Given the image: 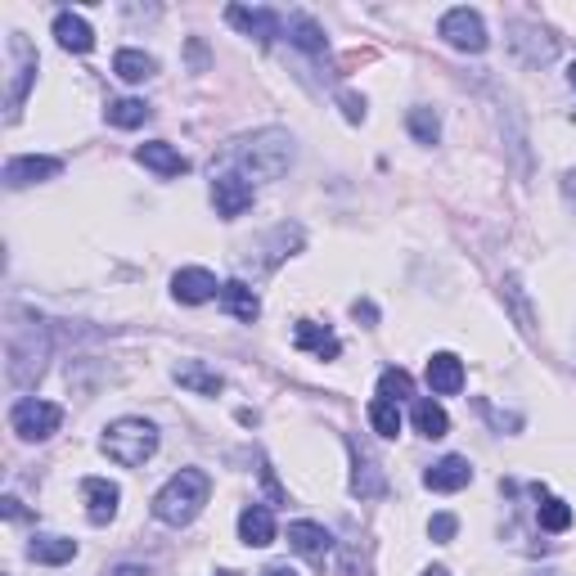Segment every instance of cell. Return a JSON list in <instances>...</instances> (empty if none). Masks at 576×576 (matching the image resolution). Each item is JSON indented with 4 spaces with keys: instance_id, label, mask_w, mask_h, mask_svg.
Returning <instances> with one entry per match:
<instances>
[{
    "instance_id": "cell-1",
    "label": "cell",
    "mask_w": 576,
    "mask_h": 576,
    "mask_svg": "<svg viewBox=\"0 0 576 576\" xmlns=\"http://www.w3.org/2000/svg\"><path fill=\"white\" fill-rule=\"evenodd\" d=\"M288 167H293V135L279 131V126L239 135L212 158V176L216 171H234V176L252 180V185L257 180H279Z\"/></svg>"
},
{
    "instance_id": "cell-2",
    "label": "cell",
    "mask_w": 576,
    "mask_h": 576,
    "mask_svg": "<svg viewBox=\"0 0 576 576\" xmlns=\"http://www.w3.org/2000/svg\"><path fill=\"white\" fill-rule=\"evenodd\" d=\"M5 360H9V383L14 387H32L45 374L50 360V329L36 315H23L9 324V342H5Z\"/></svg>"
},
{
    "instance_id": "cell-3",
    "label": "cell",
    "mask_w": 576,
    "mask_h": 576,
    "mask_svg": "<svg viewBox=\"0 0 576 576\" xmlns=\"http://www.w3.org/2000/svg\"><path fill=\"white\" fill-rule=\"evenodd\" d=\"M207 495H212V477L203 468H180L158 495H153V518L167 527H189L203 513Z\"/></svg>"
},
{
    "instance_id": "cell-4",
    "label": "cell",
    "mask_w": 576,
    "mask_h": 576,
    "mask_svg": "<svg viewBox=\"0 0 576 576\" xmlns=\"http://www.w3.org/2000/svg\"><path fill=\"white\" fill-rule=\"evenodd\" d=\"M153 450H158V428H153L149 419H113L104 428V455L113 459V464L122 468H140L144 459H153Z\"/></svg>"
},
{
    "instance_id": "cell-5",
    "label": "cell",
    "mask_w": 576,
    "mask_h": 576,
    "mask_svg": "<svg viewBox=\"0 0 576 576\" xmlns=\"http://www.w3.org/2000/svg\"><path fill=\"white\" fill-rule=\"evenodd\" d=\"M63 423V410L54 401H41V396H23V401L9 410V428L18 432L23 441H45L54 437Z\"/></svg>"
},
{
    "instance_id": "cell-6",
    "label": "cell",
    "mask_w": 576,
    "mask_h": 576,
    "mask_svg": "<svg viewBox=\"0 0 576 576\" xmlns=\"http://www.w3.org/2000/svg\"><path fill=\"white\" fill-rule=\"evenodd\" d=\"M437 32H441V41L455 45V50H464V54H482L486 45H491L482 14H477V9H468V5L446 9V14H441V23H437Z\"/></svg>"
},
{
    "instance_id": "cell-7",
    "label": "cell",
    "mask_w": 576,
    "mask_h": 576,
    "mask_svg": "<svg viewBox=\"0 0 576 576\" xmlns=\"http://www.w3.org/2000/svg\"><path fill=\"white\" fill-rule=\"evenodd\" d=\"M9 59H14V77H9V95H5V117L14 122L18 117V108H23V99H27V90H32V81H36V50H32V41H27L23 32H9Z\"/></svg>"
},
{
    "instance_id": "cell-8",
    "label": "cell",
    "mask_w": 576,
    "mask_h": 576,
    "mask_svg": "<svg viewBox=\"0 0 576 576\" xmlns=\"http://www.w3.org/2000/svg\"><path fill=\"white\" fill-rule=\"evenodd\" d=\"M59 171H63V162L50 158V153H23V158L5 162V185L27 189V185H41V180H54Z\"/></svg>"
},
{
    "instance_id": "cell-9",
    "label": "cell",
    "mask_w": 576,
    "mask_h": 576,
    "mask_svg": "<svg viewBox=\"0 0 576 576\" xmlns=\"http://www.w3.org/2000/svg\"><path fill=\"white\" fill-rule=\"evenodd\" d=\"M212 203H216V212H221L225 221L243 216L252 207V180L234 176V171H216L212 176Z\"/></svg>"
},
{
    "instance_id": "cell-10",
    "label": "cell",
    "mask_w": 576,
    "mask_h": 576,
    "mask_svg": "<svg viewBox=\"0 0 576 576\" xmlns=\"http://www.w3.org/2000/svg\"><path fill=\"white\" fill-rule=\"evenodd\" d=\"M225 23L239 27L243 36H257L261 45H270L279 32H284V18L275 9H248V5H230L225 9Z\"/></svg>"
},
{
    "instance_id": "cell-11",
    "label": "cell",
    "mask_w": 576,
    "mask_h": 576,
    "mask_svg": "<svg viewBox=\"0 0 576 576\" xmlns=\"http://www.w3.org/2000/svg\"><path fill=\"white\" fill-rule=\"evenodd\" d=\"M216 293H221V284H216V275L203 266H185L171 275V297L185 306H203V302H212Z\"/></svg>"
},
{
    "instance_id": "cell-12",
    "label": "cell",
    "mask_w": 576,
    "mask_h": 576,
    "mask_svg": "<svg viewBox=\"0 0 576 576\" xmlns=\"http://www.w3.org/2000/svg\"><path fill=\"white\" fill-rule=\"evenodd\" d=\"M351 491H356L360 500H378V495L387 491V473L378 468V459L369 455L360 441H351Z\"/></svg>"
},
{
    "instance_id": "cell-13",
    "label": "cell",
    "mask_w": 576,
    "mask_h": 576,
    "mask_svg": "<svg viewBox=\"0 0 576 576\" xmlns=\"http://www.w3.org/2000/svg\"><path fill=\"white\" fill-rule=\"evenodd\" d=\"M509 32H513L509 45L522 54V63H531V68H536V63H549V59L558 54V41L545 32V27H536V23H513Z\"/></svg>"
},
{
    "instance_id": "cell-14",
    "label": "cell",
    "mask_w": 576,
    "mask_h": 576,
    "mask_svg": "<svg viewBox=\"0 0 576 576\" xmlns=\"http://www.w3.org/2000/svg\"><path fill=\"white\" fill-rule=\"evenodd\" d=\"M135 162H140V167H149L153 176H162V180L185 176V171H189L185 153H180L176 144H167V140H149V144H140V149H135Z\"/></svg>"
},
{
    "instance_id": "cell-15",
    "label": "cell",
    "mask_w": 576,
    "mask_h": 576,
    "mask_svg": "<svg viewBox=\"0 0 576 576\" xmlns=\"http://www.w3.org/2000/svg\"><path fill=\"white\" fill-rule=\"evenodd\" d=\"M81 495H86V518L95 522V527H104V522L117 518V500H122L117 482H108V477H86V482H81Z\"/></svg>"
},
{
    "instance_id": "cell-16",
    "label": "cell",
    "mask_w": 576,
    "mask_h": 576,
    "mask_svg": "<svg viewBox=\"0 0 576 576\" xmlns=\"http://www.w3.org/2000/svg\"><path fill=\"white\" fill-rule=\"evenodd\" d=\"M468 482H473V464H468L464 455H446L423 473V486H428V491H464Z\"/></svg>"
},
{
    "instance_id": "cell-17",
    "label": "cell",
    "mask_w": 576,
    "mask_h": 576,
    "mask_svg": "<svg viewBox=\"0 0 576 576\" xmlns=\"http://www.w3.org/2000/svg\"><path fill=\"white\" fill-rule=\"evenodd\" d=\"M288 545H293L302 558H311V563H324L333 549V536L320 527V522H288Z\"/></svg>"
},
{
    "instance_id": "cell-18",
    "label": "cell",
    "mask_w": 576,
    "mask_h": 576,
    "mask_svg": "<svg viewBox=\"0 0 576 576\" xmlns=\"http://www.w3.org/2000/svg\"><path fill=\"white\" fill-rule=\"evenodd\" d=\"M293 347H297V351H311V356H320V360H338L342 342H338V333L324 329V324L297 320V329H293Z\"/></svg>"
},
{
    "instance_id": "cell-19",
    "label": "cell",
    "mask_w": 576,
    "mask_h": 576,
    "mask_svg": "<svg viewBox=\"0 0 576 576\" xmlns=\"http://www.w3.org/2000/svg\"><path fill=\"white\" fill-rule=\"evenodd\" d=\"M239 540L252 549L275 545V513H270L266 504H248V509L239 513Z\"/></svg>"
},
{
    "instance_id": "cell-20",
    "label": "cell",
    "mask_w": 576,
    "mask_h": 576,
    "mask_svg": "<svg viewBox=\"0 0 576 576\" xmlns=\"http://www.w3.org/2000/svg\"><path fill=\"white\" fill-rule=\"evenodd\" d=\"M171 378H176L180 387H189V392H198V396H221L225 392V378L216 374V369H207L203 360H180V365L171 369Z\"/></svg>"
},
{
    "instance_id": "cell-21",
    "label": "cell",
    "mask_w": 576,
    "mask_h": 576,
    "mask_svg": "<svg viewBox=\"0 0 576 576\" xmlns=\"http://www.w3.org/2000/svg\"><path fill=\"white\" fill-rule=\"evenodd\" d=\"M54 36H59V45H63V50H72V54L95 50V32H90V23L81 14H72V9L54 14Z\"/></svg>"
},
{
    "instance_id": "cell-22",
    "label": "cell",
    "mask_w": 576,
    "mask_h": 576,
    "mask_svg": "<svg viewBox=\"0 0 576 576\" xmlns=\"http://www.w3.org/2000/svg\"><path fill=\"white\" fill-rule=\"evenodd\" d=\"M428 387L437 396H455L459 387H464V360L450 356V351H437V356L428 360Z\"/></svg>"
},
{
    "instance_id": "cell-23",
    "label": "cell",
    "mask_w": 576,
    "mask_h": 576,
    "mask_svg": "<svg viewBox=\"0 0 576 576\" xmlns=\"http://www.w3.org/2000/svg\"><path fill=\"white\" fill-rule=\"evenodd\" d=\"M27 554H32V563H45V567H63L77 558V540L68 536H32V545H27Z\"/></svg>"
},
{
    "instance_id": "cell-24",
    "label": "cell",
    "mask_w": 576,
    "mask_h": 576,
    "mask_svg": "<svg viewBox=\"0 0 576 576\" xmlns=\"http://www.w3.org/2000/svg\"><path fill=\"white\" fill-rule=\"evenodd\" d=\"M221 306L234 315V320H243V324H252L261 315V297L252 293L243 279H230V284H221Z\"/></svg>"
},
{
    "instance_id": "cell-25",
    "label": "cell",
    "mask_w": 576,
    "mask_h": 576,
    "mask_svg": "<svg viewBox=\"0 0 576 576\" xmlns=\"http://www.w3.org/2000/svg\"><path fill=\"white\" fill-rule=\"evenodd\" d=\"M288 41L297 45V50L306 54H324V45H329V36H324V27L315 23L311 14H288Z\"/></svg>"
},
{
    "instance_id": "cell-26",
    "label": "cell",
    "mask_w": 576,
    "mask_h": 576,
    "mask_svg": "<svg viewBox=\"0 0 576 576\" xmlns=\"http://www.w3.org/2000/svg\"><path fill=\"white\" fill-rule=\"evenodd\" d=\"M410 419H414V432L428 437V441H437V437H446V432H450V419H446V410H441L437 401H414Z\"/></svg>"
},
{
    "instance_id": "cell-27",
    "label": "cell",
    "mask_w": 576,
    "mask_h": 576,
    "mask_svg": "<svg viewBox=\"0 0 576 576\" xmlns=\"http://www.w3.org/2000/svg\"><path fill=\"white\" fill-rule=\"evenodd\" d=\"M113 72L122 81H149L153 72H158V63H153V54H144V50H117L113 54Z\"/></svg>"
},
{
    "instance_id": "cell-28",
    "label": "cell",
    "mask_w": 576,
    "mask_h": 576,
    "mask_svg": "<svg viewBox=\"0 0 576 576\" xmlns=\"http://www.w3.org/2000/svg\"><path fill=\"white\" fill-rule=\"evenodd\" d=\"M536 495H540V509H536L540 527H545V531H567V527H572V504L558 500V495H545L540 486H536Z\"/></svg>"
},
{
    "instance_id": "cell-29",
    "label": "cell",
    "mask_w": 576,
    "mask_h": 576,
    "mask_svg": "<svg viewBox=\"0 0 576 576\" xmlns=\"http://www.w3.org/2000/svg\"><path fill=\"white\" fill-rule=\"evenodd\" d=\"M104 117H108V126H122V131H131V126H140L144 117H149V104H144V99H108Z\"/></svg>"
},
{
    "instance_id": "cell-30",
    "label": "cell",
    "mask_w": 576,
    "mask_h": 576,
    "mask_svg": "<svg viewBox=\"0 0 576 576\" xmlns=\"http://www.w3.org/2000/svg\"><path fill=\"white\" fill-rule=\"evenodd\" d=\"M504 302H509V311H513V320H518V329L522 333H527V338H531V333H536V315H531V302H527V297H522V284H518V275H509V279H504Z\"/></svg>"
},
{
    "instance_id": "cell-31",
    "label": "cell",
    "mask_w": 576,
    "mask_h": 576,
    "mask_svg": "<svg viewBox=\"0 0 576 576\" xmlns=\"http://www.w3.org/2000/svg\"><path fill=\"white\" fill-rule=\"evenodd\" d=\"M369 428H374L378 437L392 441L396 432H401V405H392V401H383V396H374V401H369Z\"/></svg>"
},
{
    "instance_id": "cell-32",
    "label": "cell",
    "mask_w": 576,
    "mask_h": 576,
    "mask_svg": "<svg viewBox=\"0 0 576 576\" xmlns=\"http://www.w3.org/2000/svg\"><path fill=\"white\" fill-rule=\"evenodd\" d=\"M405 126H410V135L419 144H437L441 140V117L432 113V108H410V117H405Z\"/></svg>"
},
{
    "instance_id": "cell-33",
    "label": "cell",
    "mask_w": 576,
    "mask_h": 576,
    "mask_svg": "<svg viewBox=\"0 0 576 576\" xmlns=\"http://www.w3.org/2000/svg\"><path fill=\"white\" fill-rule=\"evenodd\" d=\"M378 396H383V401H392V405L410 401V396H414V378L405 374V369H383V378H378Z\"/></svg>"
},
{
    "instance_id": "cell-34",
    "label": "cell",
    "mask_w": 576,
    "mask_h": 576,
    "mask_svg": "<svg viewBox=\"0 0 576 576\" xmlns=\"http://www.w3.org/2000/svg\"><path fill=\"white\" fill-rule=\"evenodd\" d=\"M455 531H459V518H455V513H437V518L428 522V536L437 540V545H446V540H455Z\"/></svg>"
},
{
    "instance_id": "cell-35",
    "label": "cell",
    "mask_w": 576,
    "mask_h": 576,
    "mask_svg": "<svg viewBox=\"0 0 576 576\" xmlns=\"http://www.w3.org/2000/svg\"><path fill=\"white\" fill-rule=\"evenodd\" d=\"M338 104H342V117H347V122H365V99H360V95H351V90H342V95H338Z\"/></svg>"
},
{
    "instance_id": "cell-36",
    "label": "cell",
    "mask_w": 576,
    "mask_h": 576,
    "mask_svg": "<svg viewBox=\"0 0 576 576\" xmlns=\"http://www.w3.org/2000/svg\"><path fill=\"white\" fill-rule=\"evenodd\" d=\"M477 410H482V414H486V419H491V423H495V428H518V423H522V419H518V414H500V410H495V405H491V401H477Z\"/></svg>"
},
{
    "instance_id": "cell-37",
    "label": "cell",
    "mask_w": 576,
    "mask_h": 576,
    "mask_svg": "<svg viewBox=\"0 0 576 576\" xmlns=\"http://www.w3.org/2000/svg\"><path fill=\"white\" fill-rule=\"evenodd\" d=\"M0 513H5L9 522H23L27 518V509H23V500H18V495H5V500H0Z\"/></svg>"
},
{
    "instance_id": "cell-38",
    "label": "cell",
    "mask_w": 576,
    "mask_h": 576,
    "mask_svg": "<svg viewBox=\"0 0 576 576\" xmlns=\"http://www.w3.org/2000/svg\"><path fill=\"white\" fill-rule=\"evenodd\" d=\"M104 576H153V572L144 563H117V567H108Z\"/></svg>"
},
{
    "instance_id": "cell-39",
    "label": "cell",
    "mask_w": 576,
    "mask_h": 576,
    "mask_svg": "<svg viewBox=\"0 0 576 576\" xmlns=\"http://www.w3.org/2000/svg\"><path fill=\"white\" fill-rule=\"evenodd\" d=\"M351 315H356V320H369V324H374V320H378L374 302H356V306H351Z\"/></svg>"
},
{
    "instance_id": "cell-40",
    "label": "cell",
    "mask_w": 576,
    "mask_h": 576,
    "mask_svg": "<svg viewBox=\"0 0 576 576\" xmlns=\"http://www.w3.org/2000/svg\"><path fill=\"white\" fill-rule=\"evenodd\" d=\"M563 194H567V203L576 207V171H567V176H563Z\"/></svg>"
},
{
    "instance_id": "cell-41",
    "label": "cell",
    "mask_w": 576,
    "mask_h": 576,
    "mask_svg": "<svg viewBox=\"0 0 576 576\" xmlns=\"http://www.w3.org/2000/svg\"><path fill=\"white\" fill-rule=\"evenodd\" d=\"M261 576H297V572H293V567H288V563H275V567H266V572H261Z\"/></svg>"
},
{
    "instance_id": "cell-42",
    "label": "cell",
    "mask_w": 576,
    "mask_h": 576,
    "mask_svg": "<svg viewBox=\"0 0 576 576\" xmlns=\"http://www.w3.org/2000/svg\"><path fill=\"white\" fill-rule=\"evenodd\" d=\"M423 576H450V572H446V567H428V572H423Z\"/></svg>"
},
{
    "instance_id": "cell-43",
    "label": "cell",
    "mask_w": 576,
    "mask_h": 576,
    "mask_svg": "<svg viewBox=\"0 0 576 576\" xmlns=\"http://www.w3.org/2000/svg\"><path fill=\"white\" fill-rule=\"evenodd\" d=\"M567 81H572V86H576V63H572V68H567Z\"/></svg>"
},
{
    "instance_id": "cell-44",
    "label": "cell",
    "mask_w": 576,
    "mask_h": 576,
    "mask_svg": "<svg viewBox=\"0 0 576 576\" xmlns=\"http://www.w3.org/2000/svg\"><path fill=\"white\" fill-rule=\"evenodd\" d=\"M216 576H239V572H216Z\"/></svg>"
}]
</instances>
